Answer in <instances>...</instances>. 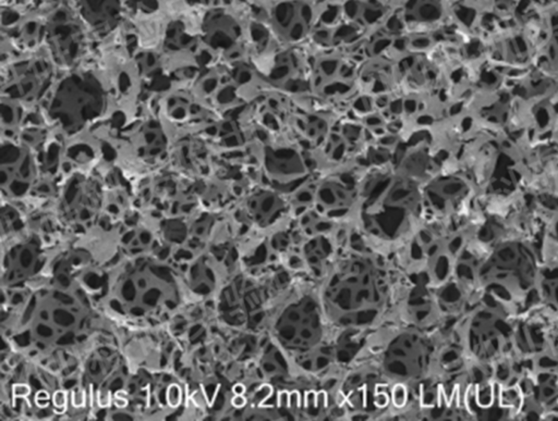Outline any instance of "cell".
<instances>
[{"label":"cell","instance_id":"1","mask_svg":"<svg viewBox=\"0 0 558 421\" xmlns=\"http://www.w3.org/2000/svg\"><path fill=\"white\" fill-rule=\"evenodd\" d=\"M166 400L168 406L172 409H177L182 402V390L179 384L172 383L167 387Z\"/></svg>","mask_w":558,"mask_h":421},{"label":"cell","instance_id":"2","mask_svg":"<svg viewBox=\"0 0 558 421\" xmlns=\"http://www.w3.org/2000/svg\"><path fill=\"white\" fill-rule=\"evenodd\" d=\"M67 403H68V393L66 391H56L53 395V405L55 407V410L57 412H63L67 409Z\"/></svg>","mask_w":558,"mask_h":421},{"label":"cell","instance_id":"3","mask_svg":"<svg viewBox=\"0 0 558 421\" xmlns=\"http://www.w3.org/2000/svg\"><path fill=\"white\" fill-rule=\"evenodd\" d=\"M86 395L83 390H74L71 393V404L74 408H82L85 406Z\"/></svg>","mask_w":558,"mask_h":421},{"label":"cell","instance_id":"4","mask_svg":"<svg viewBox=\"0 0 558 421\" xmlns=\"http://www.w3.org/2000/svg\"><path fill=\"white\" fill-rule=\"evenodd\" d=\"M12 393L15 399H20V397H28L31 393V388L28 384L19 383L14 384L12 386Z\"/></svg>","mask_w":558,"mask_h":421},{"label":"cell","instance_id":"5","mask_svg":"<svg viewBox=\"0 0 558 421\" xmlns=\"http://www.w3.org/2000/svg\"><path fill=\"white\" fill-rule=\"evenodd\" d=\"M113 402V395L109 391H100L97 395V403L100 408H108Z\"/></svg>","mask_w":558,"mask_h":421},{"label":"cell","instance_id":"6","mask_svg":"<svg viewBox=\"0 0 558 421\" xmlns=\"http://www.w3.org/2000/svg\"><path fill=\"white\" fill-rule=\"evenodd\" d=\"M35 403L39 408H46L49 405V394L46 391H39L36 393Z\"/></svg>","mask_w":558,"mask_h":421},{"label":"cell","instance_id":"7","mask_svg":"<svg viewBox=\"0 0 558 421\" xmlns=\"http://www.w3.org/2000/svg\"><path fill=\"white\" fill-rule=\"evenodd\" d=\"M114 404L115 406L117 408H125L128 406V399H126V394L124 391H118L115 393V396H114Z\"/></svg>","mask_w":558,"mask_h":421},{"label":"cell","instance_id":"8","mask_svg":"<svg viewBox=\"0 0 558 421\" xmlns=\"http://www.w3.org/2000/svg\"><path fill=\"white\" fill-rule=\"evenodd\" d=\"M233 404L236 407H240L244 404V400L242 399V397H235V399L233 400Z\"/></svg>","mask_w":558,"mask_h":421}]
</instances>
